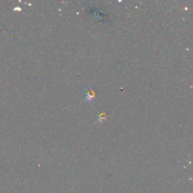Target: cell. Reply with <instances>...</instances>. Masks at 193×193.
<instances>
[{
  "label": "cell",
  "instance_id": "cell-1",
  "mask_svg": "<svg viewBox=\"0 0 193 193\" xmlns=\"http://www.w3.org/2000/svg\"><path fill=\"white\" fill-rule=\"evenodd\" d=\"M95 94L93 90H92V89H88V90H87V94H86V100H87L88 101H92L93 99H95Z\"/></svg>",
  "mask_w": 193,
  "mask_h": 193
}]
</instances>
